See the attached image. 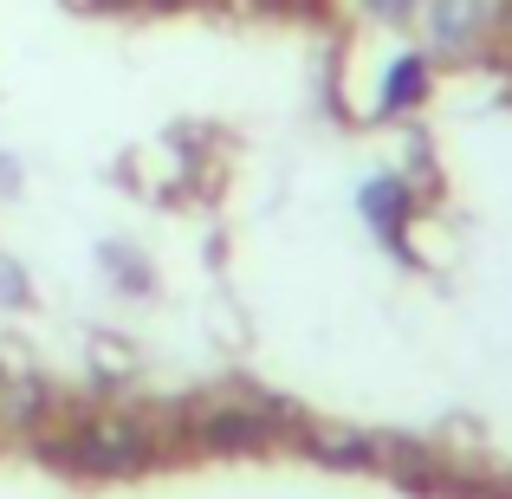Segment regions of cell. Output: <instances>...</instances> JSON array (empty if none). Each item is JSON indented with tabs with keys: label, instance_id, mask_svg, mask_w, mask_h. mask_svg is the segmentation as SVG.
<instances>
[{
	"label": "cell",
	"instance_id": "obj_1",
	"mask_svg": "<svg viewBox=\"0 0 512 499\" xmlns=\"http://www.w3.org/2000/svg\"><path fill=\"white\" fill-rule=\"evenodd\" d=\"M78 454H85L91 467H130V461H143V435L104 422V428H85V435H78Z\"/></svg>",
	"mask_w": 512,
	"mask_h": 499
},
{
	"label": "cell",
	"instance_id": "obj_2",
	"mask_svg": "<svg viewBox=\"0 0 512 499\" xmlns=\"http://www.w3.org/2000/svg\"><path fill=\"white\" fill-rule=\"evenodd\" d=\"M0 292H7V299H20V273H13V266H0Z\"/></svg>",
	"mask_w": 512,
	"mask_h": 499
},
{
	"label": "cell",
	"instance_id": "obj_3",
	"mask_svg": "<svg viewBox=\"0 0 512 499\" xmlns=\"http://www.w3.org/2000/svg\"><path fill=\"white\" fill-rule=\"evenodd\" d=\"M363 7H376V13H402L409 0H363Z\"/></svg>",
	"mask_w": 512,
	"mask_h": 499
}]
</instances>
